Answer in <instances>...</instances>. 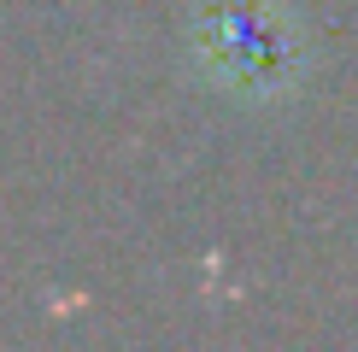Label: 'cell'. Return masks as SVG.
<instances>
[{"mask_svg":"<svg viewBox=\"0 0 358 352\" xmlns=\"http://www.w3.org/2000/svg\"><path fill=\"white\" fill-rule=\"evenodd\" d=\"M194 59L235 100H282L306 82L311 41L288 0H194Z\"/></svg>","mask_w":358,"mask_h":352,"instance_id":"6da1fadb","label":"cell"}]
</instances>
